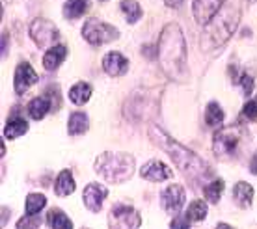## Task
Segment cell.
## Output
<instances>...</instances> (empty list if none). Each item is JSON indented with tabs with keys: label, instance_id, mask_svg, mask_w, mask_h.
<instances>
[{
	"label": "cell",
	"instance_id": "cell-33",
	"mask_svg": "<svg viewBox=\"0 0 257 229\" xmlns=\"http://www.w3.org/2000/svg\"><path fill=\"white\" fill-rule=\"evenodd\" d=\"M164 2H166L168 8H174V10L181 8V4H183V0H164Z\"/></svg>",
	"mask_w": 257,
	"mask_h": 229
},
{
	"label": "cell",
	"instance_id": "cell-35",
	"mask_svg": "<svg viewBox=\"0 0 257 229\" xmlns=\"http://www.w3.org/2000/svg\"><path fill=\"white\" fill-rule=\"evenodd\" d=\"M255 101H257V99H255Z\"/></svg>",
	"mask_w": 257,
	"mask_h": 229
},
{
	"label": "cell",
	"instance_id": "cell-34",
	"mask_svg": "<svg viewBox=\"0 0 257 229\" xmlns=\"http://www.w3.org/2000/svg\"><path fill=\"white\" fill-rule=\"evenodd\" d=\"M250 172L253 173V175H257V153L251 157V162H250Z\"/></svg>",
	"mask_w": 257,
	"mask_h": 229
},
{
	"label": "cell",
	"instance_id": "cell-24",
	"mask_svg": "<svg viewBox=\"0 0 257 229\" xmlns=\"http://www.w3.org/2000/svg\"><path fill=\"white\" fill-rule=\"evenodd\" d=\"M47 205V197L43 194H30L26 197V214L38 216V212Z\"/></svg>",
	"mask_w": 257,
	"mask_h": 229
},
{
	"label": "cell",
	"instance_id": "cell-2",
	"mask_svg": "<svg viewBox=\"0 0 257 229\" xmlns=\"http://www.w3.org/2000/svg\"><path fill=\"white\" fill-rule=\"evenodd\" d=\"M149 134H151L153 142H157V144L170 155V159L174 160V164L177 166L188 179L205 181V179L211 175V168H209L207 162H203L196 153H192L185 146H181L179 142H175L174 138H170L162 129L151 125V127H149Z\"/></svg>",
	"mask_w": 257,
	"mask_h": 229
},
{
	"label": "cell",
	"instance_id": "cell-22",
	"mask_svg": "<svg viewBox=\"0 0 257 229\" xmlns=\"http://www.w3.org/2000/svg\"><path fill=\"white\" fill-rule=\"evenodd\" d=\"M88 10V0H67L64 6V15L67 19H77Z\"/></svg>",
	"mask_w": 257,
	"mask_h": 229
},
{
	"label": "cell",
	"instance_id": "cell-32",
	"mask_svg": "<svg viewBox=\"0 0 257 229\" xmlns=\"http://www.w3.org/2000/svg\"><path fill=\"white\" fill-rule=\"evenodd\" d=\"M188 223H190V220L188 218H175V220H172V227H188Z\"/></svg>",
	"mask_w": 257,
	"mask_h": 229
},
{
	"label": "cell",
	"instance_id": "cell-8",
	"mask_svg": "<svg viewBox=\"0 0 257 229\" xmlns=\"http://www.w3.org/2000/svg\"><path fill=\"white\" fill-rule=\"evenodd\" d=\"M108 223L112 227L135 229V227H140L142 218H140V212H136L133 207H128V205H116L112 209V212H110Z\"/></svg>",
	"mask_w": 257,
	"mask_h": 229
},
{
	"label": "cell",
	"instance_id": "cell-23",
	"mask_svg": "<svg viewBox=\"0 0 257 229\" xmlns=\"http://www.w3.org/2000/svg\"><path fill=\"white\" fill-rule=\"evenodd\" d=\"M224 110L220 108L218 102H209V106L205 110V123L209 127H218L220 123L224 121Z\"/></svg>",
	"mask_w": 257,
	"mask_h": 229
},
{
	"label": "cell",
	"instance_id": "cell-6",
	"mask_svg": "<svg viewBox=\"0 0 257 229\" xmlns=\"http://www.w3.org/2000/svg\"><path fill=\"white\" fill-rule=\"evenodd\" d=\"M82 38L90 45L101 47L119 38V32L112 25L103 23L101 19H88L82 26Z\"/></svg>",
	"mask_w": 257,
	"mask_h": 229
},
{
	"label": "cell",
	"instance_id": "cell-14",
	"mask_svg": "<svg viewBox=\"0 0 257 229\" xmlns=\"http://www.w3.org/2000/svg\"><path fill=\"white\" fill-rule=\"evenodd\" d=\"M103 69L110 76H121L127 73L128 62L127 58H123L119 52H108L103 60Z\"/></svg>",
	"mask_w": 257,
	"mask_h": 229
},
{
	"label": "cell",
	"instance_id": "cell-29",
	"mask_svg": "<svg viewBox=\"0 0 257 229\" xmlns=\"http://www.w3.org/2000/svg\"><path fill=\"white\" fill-rule=\"evenodd\" d=\"M237 80L240 82V88H242V91H244V95H250L251 89H253V78H251L250 75L242 73V75L238 76Z\"/></svg>",
	"mask_w": 257,
	"mask_h": 229
},
{
	"label": "cell",
	"instance_id": "cell-9",
	"mask_svg": "<svg viewBox=\"0 0 257 229\" xmlns=\"http://www.w3.org/2000/svg\"><path fill=\"white\" fill-rule=\"evenodd\" d=\"M222 6H224V0H194L192 4L194 19L199 25H207L220 12Z\"/></svg>",
	"mask_w": 257,
	"mask_h": 229
},
{
	"label": "cell",
	"instance_id": "cell-19",
	"mask_svg": "<svg viewBox=\"0 0 257 229\" xmlns=\"http://www.w3.org/2000/svg\"><path fill=\"white\" fill-rule=\"evenodd\" d=\"M90 97H91V86L86 82H78L69 89V99L75 104H84V102L90 101Z\"/></svg>",
	"mask_w": 257,
	"mask_h": 229
},
{
	"label": "cell",
	"instance_id": "cell-27",
	"mask_svg": "<svg viewBox=\"0 0 257 229\" xmlns=\"http://www.w3.org/2000/svg\"><path fill=\"white\" fill-rule=\"evenodd\" d=\"M47 223L54 229H62V227L71 229L73 227V222L65 216L64 212H60V210H51V212H49V216H47Z\"/></svg>",
	"mask_w": 257,
	"mask_h": 229
},
{
	"label": "cell",
	"instance_id": "cell-15",
	"mask_svg": "<svg viewBox=\"0 0 257 229\" xmlns=\"http://www.w3.org/2000/svg\"><path fill=\"white\" fill-rule=\"evenodd\" d=\"M65 56H67V47L56 45V47H52V49H49L45 52V56H43V67L47 71H54L56 67H60V64L65 60Z\"/></svg>",
	"mask_w": 257,
	"mask_h": 229
},
{
	"label": "cell",
	"instance_id": "cell-25",
	"mask_svg": "<svg viewBox=\"0 0 257 229\" xmlns=\"http://www.w3.org/2000/svg\"><path fill=\"white\" fill-rule=\"evenodd\" d=\"M119 8H121L123 13H127V21L131 25H135L136 21L142 17V8L135 0H123L121 4H119Z\"/></svg>",
	"mask_w": 257,
	"mask_h": 229
},
{
	"label": "cell",
	"instance_id": "cell-4",
	"mask_svg": "<svg viewBox=\"0 0 257 229\" xmlns=\"http://www.w3.org/2000/svg\"><path fill=\"white\" fill-rule=\"evenodd\" d=\"M95 172L110 183H123L135 173V159L128 153H101L95 160Z\"/></svg>",
	"mask_w": 257,
	"mask_h": 229
},
{
	"label": "cell",
	"instance_id": "cell-5",
	"mask_svg": "<svg viewBox=\"0 0 257 229\" xmlns=\"http://www.w3.org/2000/svg\"><path fill=\"white\" fill-rule=\"evenodd\" d=\"M244 138V129L240 125H231L214 134L212 138V149L218 157H229L235 155L240 140Z\"/></svg>",
	"mask_w": 257,
	"mask_h": 229
},
{
	"label": "cell",
	"instance_id": "cell-13",
	"mask_svg": "<svg viewBox=\"0 0 257 229\" xmlns=\"http://www.w3.org/2000/svg\"><path fill=\"white\" fill-rule=\"evenodd\" d=\"M140 175L144 179H148V181H155V183H159V181L172 179L174 173H172V170H170L164 162H161V160H149L148 164L140 170Z\"/></svg>",
	"mask_w": 257,
	"mask_h": 229
},
{
	"label": "cell",
	"instance_id": "cell-1",
	"mask_svg": "<svg viewBox=\"0 0 257 229\" xmlns=\"http://www.w3.org/2000/svg\"><path fill=\"white\" fill-rule=\"evenodd\" d=\"M157 49L162 71L174 80H183L187 73V43L183 30L177 25H166Z\"/></svg>",
	"mask_w": 257,
	"mask_h": 229
},
{
	"label": "cell",
	"instance_id": "cell-17",
	"mask_svg": "<svg viewBox=\"0 0 257 229\" xmlns=\"http://www.w3.org/2000/svg\"><path fill=\"white\" fill-rule=\"evenodd\" d=\"M233 199L238 207H250L251 199H253V188L248 183H237L233 188Z\"/></svg>",
	"mask_w": 257,
	"mask_h": 229
},
{
	"label": "cell",
	"instance_id": "cell-31",
	"mask_svg": "<svg viewBox=\"0 0 257 229\" xmlns=\"http://www.w3.org/2000/svg\"><path fill=\"white\" fill-rule=\"evenodd\" d=\"M39 223V220H38V216H36V220H34V216L32 214H26V218H23V220H19V227H34V225H38Z\"/></svg>",
	"mask_w": 257,
	"mask_h": 229
},
{
	"label": "cell",
	"instance_id": "cell-26",
	"mask_svg": "<svg viewBox=\"0 0 257 229\" xmlns=\"http://www.w3.org/2000/svg\"><path fill=\"white\" fill-rule=\"evenodd\" d=\"M205 216H207L205 201H201V199H196V201H192V203H190V207H188V210H187L188 220H190V222H201Z\"/></svg>",
	"mask_w": 257,
	"mask_h": 229
},
{
	"label": "cell",
	"instance_id": "cell-21",
	"mask_svg": "<svg viewBox=\"0 0 257 229\" xmlns=\"http://www.w3.org/2000/svg\"><path fill=\"white\" fill-rule=\"evenodd\" d=\"M26 131H28V123L25 120H21V118H15V120L8 121V125L4 127V136L10 138V140H15V138L23 136Z\"/></svg>",
	"mask_w": 257,
	"mask_h": 229
},
{
	"label": "cell",
	"instance_id": "cell-28",
	"mask_svg": "<svg viewBox=\"0 0 257 229\" xmlns=\"http://www.w3.org/2000/svg\"><path fill=\"white\" fill-rule=\"evenodd\" d=\"M222 190H224V181H222V179H216V181H211V183L205 186L203 194H205V197L211 203H218L220 196H222Z\"/></svg>",
	"mask_w": 257,
	"mask_h": 229
},
{
	"label": "cell",
	"instance_id": "cell-20",
	"mask_svg": "<svg viewBox=\"0 0 257 229\" xmlns=\"http://www.w3.org/2000/svg\"><path fill=\"white\" fill-rule=\"evenodd\" d=\"M73 192H75V181H73L71 172L69 170L60 172L58 179H56V194L58 196H69Z\"/></svg>",
	"mask_w": 257,
	"mask_h": 229
},
{
	"label": "cell",
	"instance_id": "cell-11",
	"mask_svg": "<svg viewBox=\"0 0 257 229\" xmlns=\"http://www.w3.org/2000/svg\"><path fill=\"white\" fill-rule=\"evenodd\" d=\"M108 196V188L103 185H99V183H91L84 188V194H82V199H84V205L91 210V212H99L101 207H103V201L106 199Z\"/></svg>",
	"mask_w": 257,
	"mask_h": 229
},
{
	"label": "cell",
	"instance_id": "cell-18",
	"mask_svg": "<svg viewBox=\"0 0 257 229\" xmlns=\"http://www.w3.org/2000/svg\"><path fill=\"white\" fill-rule=\"evenodd\" d=\"M90 127V121H88V116L84 112H75L71 114L69 123H67V131H69L71 136H77V134H84Z\"/></svg>",
	"mask_w": 257,
	"mask_h": 229
},
{
	"label": "cell",
	"instance_id": "cell-3",
	"mask_svg": "<svg viewBox=\"0 0 257 229\" xmlns=\"http://www.w3.org/2000/svg\"><path fill=\"white\" fill-rule=\"evenodd\" d=\"M240 19V10L231 4H224L220 8V12L212 17L205 25L201 38H199V45L203 51H211V49H218L222 45L231 38V34L235 32V28Z\"/></svg>",
	"mask_w": 257,
	"mask_h": 229
},
{
	"label": "cell",
	"instance_id": "cell-7",
	"mask_svg": "<svg viewBox=\"0 0 257 229\" xmlns=\"http://www.w3.org/2000/svg\"><path fill=\"white\" fill-rule=\"evenodd\" d=\"M30 36L36 41L39 49H51L52 45L60 39L58 28L54 26V23L47 19H36L30 25Z\"/></svg>",
	"mask_w": 257,
	"mask_h": 229
},
{
	"label": "cell",
	"instance_id": "cell-10",
	"mask_svg": "<svg viewBox=\"0 0 257 229\" xmlns=\"http://www.w3.org/2000/svg\"><path fill=\"white\" fill-rule=\"evenodd\" d=\"M38 82V73L32 69V65L26 64V62H21L15 69V78H13V86H15V91L23 95L26 89L32 88L34 84Z\"/></svg>",
	"mask_w": 257,
	"mask_h": 229
},
{
	"label": "cell",
	"instance_id": "cell-30",
	"mask_svg": "<svg viewBox=\"0 0 257 229\" xmlns=\"http://www.w3.org/2000/svg\"><path fill=\"white\" fill-rule=\"evenodd\" d=\"M242 114L248 118V120L255 121L257 120V101H250L244 104V108H242Z\"/></svg>",
	"mask_w": 257,
	"mask_h": 229
},
{
	"label": "cell",
	"instance_id": "cell-12",
	"mask_svg": "<svg viewBox=\"0 0 257 229\" xmlns=\"http://www.w3.org/2000/svg\"><path fill=\"white\" fill-rule=\"evenodd\" d=\"M162 207L170 212H179L185 205V188L179 185H170L162 192Z\"/></svg>",
	"mask_w": 257,
	"mask_h": 229
},
{
	"label": "cell",
	"instance_id": "cell-16",
	"mask_svg": "<svg viewBox=\"0 0 257 229\" xmlns=\"http://www.w3.org/2000/svg\"><path fill=\"white\" fill-rule=\"evenodd\" d=\"M51 108H52V102L49 97H36V99L30 101V104H28V114H30L32 120L39 121L49 114Z\"/></svg>",
	"mask_w": 257,
	"mask_h": 229
}]
</instances>
